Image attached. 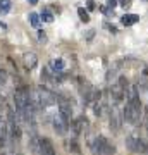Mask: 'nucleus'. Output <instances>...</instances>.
<instances>
[{
  "label": "nucleus",
  "mask_w": 148,
  "mask_h": 155,
  "mask_svg": "<svg viewBox=\"0 0 148 155\" xmlns=\"http://www.w3.org/2000/svg\"><path fill=\"white\" fill-rule=\"evenodd\" d=\"M50 69H52V71H59L61 72L62 69H64V61H62V59H54V61H50Z\"/></svg>",
  "instance_id": "4468645a"
},
{
  "label": "nucleus",
  "mask_w": 148,
  "mask_h": 155,
  "mask_svg": "<svg viewBox=\"0 0 148 155\" xmlns=\"http://www.w3.org/2000/svg\"><path fill=\"white\" fill-rule=\"evenodd\" d=\"M38 41H47V35H45V31H38Z\"/></svg>",
  "instance_id": "4be33fe9"
},
{
  "label": "nucleus",
  "mask_w": 148,
  "mask_h": 155,
  "mask_svg": "<svg viewBox=\"0 0 148 155\" xmlns=\"http://www.w3.org/2000/svg\"><path fill=\"white\" fill-rule=\"evenodd\" d=\"M126 147H127V150H131L134 153H145V152H148V143H145L138 134H129L127 136Z\"/></svg>",
  "instance_id": "f03ea898"
},
{
  "label": "nucleus",
  "mask_w": 148,
  "mask_h": 155,
  "mask_svg": "<svg viewBox=\"0 0 148 155\" xmlns=\"http://www.w3.org/2000/svg\"><path fill=\"white\" fill-rule=\"evenodd\" d=\"M66 150L67 152H71V153H74V155H79L81 153V147H79V143H77L76 140L72 138V140H66Z\"/></svg>",
  "instance_id": "9b49d317"
},
{
  "label": "nucleus",
  "mask_w": 148,
  "mask_h": 155,
  "mask_svg": "<svg viewBox=\"0 0 148 155\" xmlns=\"http://www.w3.org/2000/svg\"><path fill=\"white\" fill-rule=\"evenodd\" d=\"M127 88H129L127 86V79L124 76H121L117 83H114L110 86V97H112V100H114L115 104H119V102H122V100L126 98Z\"/></svg>",
  "instance_id": "f257e3e1"
},
{
  "label": "nucleus",
  "mask_w": 148,
  "mask_h": 155,
  "mask_svg": "<svg viewBox=\"0 0 148 155\" xmlns=\"http://www.w3.org/2000/svg\"><path fill=\"white\" fill-rule=\"evenodd\" d=\"M52 122H54V129H55V133L57 134H66L67 133V129H69V119L64 117L61 112L55 114Z\"/></svg>",
  "instance_id": "20e7f679"
},
{
  "label": "nucleus",
  "mask_w": 148,
  "mask_h": 155,
  "mask_svg": "<svg viewBox=\"0 0 148 155\" xmlns=\"http://www.w3.org/2000/svg\"><path fill=\"white\" fill-rule=\"evenodd\" d=\"M29 148H31L33 153L40 155V138L36 136V133H31V138H29Z\"/></svg>",
  "instance_id": "ddd939ff"
},
{
  "label": "nucleus",
  "mask_w": 148,
  "mask_h": 155,
  "mask_svg": "<svg viewBox=\"0 0 148 155\" xmlns=\"http://www.w3.org/2000/svg\"><path fill=\"white\" fill-rule=\"evenodd\" d=\"M77 16H79V19H81L83 22H90V16H88V12L83 9V7H79L77 9Z\"/></svg>",
  "instance_id": "a211bd4d"
},
{
  "label": "nucleus",
  "mask_w": 148,
  "mask_h": 155,
  "mask_svg": "<svg viewBox=\"0 0 148 155\" xmlns=\"http://www.w3.org/2000/svg\"><path fill=\"white\" fill-rule=\"evenodd\" d=\"M7 83V72L4 69H0V86Z\"/></svg>",
  "instance_id": "aec40b11"
},
{
  "label": "nucleus",
  "mask_w": 148,
  "mask_h": 155,
  "mask_svg": "<svg viewBox=\"0 0 148 155\" xmlns=\"http://www.w3.org/2000/svg\"><path fill=\"white\" fill-rule=\"evenodd\" d=\"M0 134H2V129H0Z\"/></svg>",
  "instance_id": "cd10ccee"
},
{
  "label": "nucleus",
  "mask_w": 148,
  "mask_h": 155,
  "mask_svg": "<svg viewBox=\"0 0 148 155\" xmlns=\"http://www.w3.org/2000/svg\"><path fill=\"white\" fill-rule=\"evenodd\" d=\"M119 5L127 9V7H131V0H119Z\"/></svg>",
  "instance_id": "412c9836"
},
{
  "label": "nucleus",
  "mask_w": 148,
  "mask_h": 155,
  "mask_svg": "<svg viewBox=\"0 0 148 155\" xmlns=\"http://www.w3.org/2000/svg\"><path fill=\"white\" fill-rule=\"evenodd\" d=\"M11 11V2L9 0H0V14H7Z\"/></svg>",
  "instance_id": "f3484780"
},
{
  "label": "nucleus",
  "mask_w": 148,
  "mask_h": 155,
  "mask_svg": "<svg viewBox=\"0 0 148 155\" xmlns=\"http://www.w3.org/2000/svg\"><path fill=\"white\" fill-rule=\"evenodd\" d=\"M107 5H109V9H114L117 5V0H107Z\"/></svg>",
  "instance_id": "5701e85b"
},
{
  "label": "nucleus",
  "mask_w": 148,
  "mask_h": 155,
  "mask_svg": "<svg viewBox=\"0 0 148 155\" xmlns=\"http://www.w3.org/2000/svg\"><path fill=\"white\" fill-rule=\"evenodd\" d=\"M41 19H43L45 22H52L54 21V16H52V12H50L48 9H43V12H41Z\"/></svg>",
  "instance_id": "6ab92c4d"
},
{
  "label": "nucleus",
  "mask_w": 148,
  "mask_h": 155,
  "mask_svg": "<svg viewBox=\"0 0 148 155\" xmlns=\"http://www.w3.org/2000/svg\"><path fill=\"white\" fill-rule=\"evenodd\" d=\"M36 95H38L40 107H52L57 102V97L48 88H45V86H38L36 88Z\"/></svg>",
  "instance_id": "7ed1b4c3"
},
{
  "label": "nucleus",
  "mask_w": 148,
  "mask_h": 155,
  "mask_svg": "<svg viewBox=\"0 0 148 155\" xmlns=\"http://www.w3.org/2000/svg\"><path fill=\"white\" fill-rule=\"evenodd\" d=\"M104 136H97L90 141V150L93 155H104Z\"/></svg>",
  "instance_id": "39448f33"
},
{
  "label": "nucleus",
  "mask_w": 148,
  "mask_h": 155,
  "mask_svg": "<svg viewBox=\"0 0 148 155\" xmlns=\"http://www.w3.org/2000/svg\"><path fill=\"white\" fill-rule=\"evenodd\" d=\"M28 2H29L31 5H35V4H38V0H28Z\"/></svg>",
  "instance_id": "a878e982"
},
{
  "label": "nucleus",
  "mask_w": 148,
  "mask_h": 155,
  "mask_svg": "<svg viewBox=\"0 0 148 155\" xmlns=\"http://www.w3.org/2000/svg\"><path fill=\"white\" fill-rule=\"evenodd\" d=\"M59 112H61L64 117L71 119V116H72V107H71V104H69L67 100H61V102H59Z\"/></svg>",
  "instance_id": "9d476101"
},
{
  "label": "nucleus",
  "mask_w": 148,
  "mask_h": 155,
  "mask_svg": "<svg viewBox=\"0 0 148 155\" xmlns=\"http://www.w3.org/2000/svg\"><path fill=\"white\" fill-rule=\"evenodd\" d=\"M40 155H55V148L48 138H40Z\"/></svg>",
  "instance_id": "423d86ee"
},
{
  "label": "nucleus",
  "mask_w": 148,
  "mask_h": 155,
  "mask_svg": "<svg viewBox=\"0 0 148 155\" xmlns=\"http://www.w3.org/2000/svg\"><path fill=\"white\" fill-rule=\"evenodd\" d=\"M4 145H5V138L4 134H0V148H4Z\"/></svg>",
  "instance_id": "b1692460"
},
{
  "label": "nucleus",
  "mask_w": 148,
  "mask_h": 155,
  "mask_svg": "<svg viewBox=\"0 0 148 155\" xmlns=\"http://www.w3.org/2000/svg\"><path fill=\"white\" fill-rule=\"evenodd\" d=\"M114 153H115V147L105 138L104 140V155H114Z\"/></svg>",
  "instance_id": "2eb2a0df"
},
{
  "label": "nucleus",
  "mask_w": 148,
  "mask_h": 155,
  "mask_svg": "<svg viewBox=\"0 0 148 155\" xmlns=\"http://www.w3.org/2000/svg\"><path fill=\"white\" fill-rule=\"evenodd\" d=\"M12 155H22V153H19V152H17V153H16V152H14V153H12Z\"/></svg>",
  "instance_id": "bb28decb"
},
{
  "label": "nucleus",
  "mask_w": 148,
  "mask_h": 155,
  "mask_svg": "<svg viewBox=\"0 0 148 155\" xmlns=\"http://www.w3.org/2000/svg\"><path fill=\"white\" fill-rule=\"evenodd\" d=\"M88 7H90V11H93L95 4H93V2H91V0H88Z\"/></svg>",
  "instance_id": "393cba45"
},
{
  "label": "nucleus",
  "mask_w": 148,
  "mask_h": 155,
  "mask_svg": "<svg viewBox=\"0 0 148 155\" xmlns=\"http://www.w3.org/2000/svg\"><path fill=\"white\" fill-rule=\"evenodd\" d=\"M110 129L114 133H117L121 129V116H119L117 109H112V112H110Z\"/></svg>",
  "instance_id": "1a4fd4ad"
},
{
  "label": "nucleus",
  "mask_w": 148,
  "mask_h": 155,
  "mask_svg": "<svg viewBox=\"0 0 148 155\" xmlns=\"http://www.w3.org/2000/svg\"><path fill=\"white\" fill-rule=\"evenodd\" d=\"M40 22H41V17H40L36 12H31V14H29V24H31L33 28H40Z\"/></svg>",
  "instance_id": "dca6fc26"
},
{
  "label": "nucleus",
  "mask_w": 148,
  "mask_h": 155,
  "mask_svg": "<svg viewBox=\"0 0 148 155\" xmlns=\"http://www.w3.org/2000/svg\"><path fill=\"white\" fill-rule=\"evenodd\" d=\"M138 21H140V16H138V14H124V16L121 17V22L124 26H133V24H136Z\"/></svg>",
  "instance_id": "f8f14e48"
},
{
  "label": "nucleus",
  "mask_w": 148,
  "mask_h": 155,
  "mask_svg": "<svg viewBox=\"0 0 148 155\" xmlns=\"http://www.w3.org/2000/svg\"><path fill=\"white\" fill-rule=\"evenodd\" d=\"M22 64H24V67L26 69H35L36 67V64H38V57H36V54H33V52H26L24 55H22Z\"/></svg>",
  "instance_id": "6e6552de"
},
{
  "label": "nucleus",
  "mask_w": 148,
  "mask_h": 155,
  "mask_svg": "<svg viewBox=\"0 0 148 155\" xmlns=\"http://www.w3.org/2000/svg\"><path fill=\"white\" fill-rule=\"evenodd\" d=\"M86 127H88V121H86V117H84V116L77 117V119L72 121V131H74V134L84 133V131H86Z\"/></svg>",
  "instance_id": "0eeeda50"
}]
</instances>
